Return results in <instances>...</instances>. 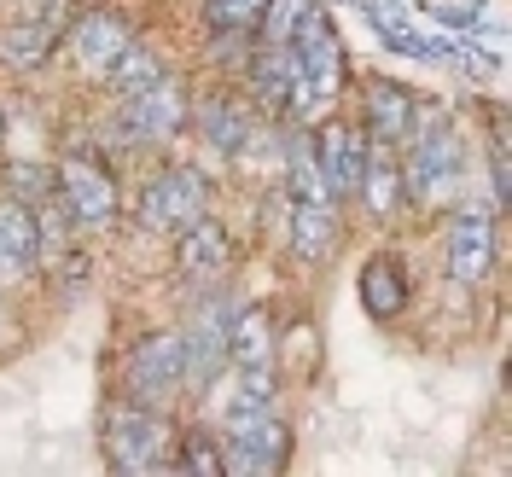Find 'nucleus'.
Here are the masks:
<instances>
[{
    "instance_id": "nucleus-1",
    "label": "nucleus",
    "mask_w": 512,
    "mask_h": 477,
    "mask_svg": "<svg viewBox=\"0 0 512 477\" xmlns=\"http://www.w3.org/2000/svg\"><path fill=\"white\" fill-rule=\"evenodd\" d=\"M408 158H402V192L414 204H437L460 187V134L448 123V111H414V128H408Z\"/></svg>"
},
{
    "instance_id": "nucleus-2",
    "label": "nucleus",
    "mask_w": 512,
    "mask_h": 477,
    "mask_svg": "<svg viewBox=\"0 0 512 477\" xmlns=\"http://www.w3.org/2000/svg\"><path fill=\"white\" fill-rule=\"evenodd\" d=\"M105 454H111V472H158L163 454H169V437H163V419L146 408H111L105 419Z\"/></svg>"
},
{
    "instance_id": "nucleus-3",
    "label": "nucleus",
    "mask_w": 512,
    "mask_h": 477,
    "mask_svg": "<svg viewBox=\"0 0 512 477\" xmlns=\"http://www.w3.org/2000/svg\"><path fill=\"white\" fill-rule=\"evenodd\" d=\"M227 320H233L227 303L192 309L187 332H181V390L198 396V390H210L227 373Z\"/></svg>"
},
{
    "instance_id": "nucleus-4",
    "label": "nucleus",
    "mask_w": 512,
    "mask_h": 477,
    "mask_svg": "<svg viewBox=\"0 0 512 477\" xmlns=\"http://www.w3.org/2000/svg\"><path fill=\"white\" fill-rule=\"evenodd\" d=\"M286 419L274 414H251V419H233L227 425V448H222V466L239 477H268V472H286Z\"/></svg>"
},
{
    "instance_id": "nucleus-5",
    "label": "nucleus",
    "mask_w": 512,
    "mask_h": 477,
    "mask_svg": "<svg viewBox=\"0 0 512 477\" xmlns=\"http://www.w3.org/2000/svg\"><path fill=\"white\" fill-rule=\"evenodd\" d=\"M291 59L303 70V82H309V94L315 99H332L338 94V70H344V53H338V30H332V18L309 6L303 18H297V30H291Z\"/></svg>"
},
{
    "instance_id": "nucleus-6",
    "label": "nucleus",
    "mask_w": 512,
    "mask_h": 477,
    "mask_svg": "<svg viewBox=\"0 0 512 477\" xmlns=\"http://www.w3.org/2000/svg\"><path fill=\"white\" fill-rule=\"evenodd\" d=\"M59 192H64V210H70V222L99 233V227H111L117 216V181H111V169L94 158H70L59 169Z\"/></svg>"
},
{
    "instance_id": "nucleus-7",
    "label": "nucleus",
    "mask_w": 512,
    "mask_h": 477,
    "mask_svg": "<svg viewBox=\"0 0 512 477\" xmlns=\"http://www.w3.org/2000/svg\"><path fill=\"white\" fill-rule=\"evenodd\" d=\"M204 204H210L204 175H198V169H169V175H158V181L146 187V198H140V227L175 233V227H187L192 216H204Z\"/></svg>"
},
{
    "instance_id": "nucleus-8",
    "label": "nucleus",
    "mask_w": 512,
    "mask_h": 477,
    "mask_svg": "<svg viewBox=\"0 0 512 477\" xmlns=\"http://www.w3.org/2000/svg\"><path fill=\"white\" fill-rule=\"evenodd\" d=\"M495 262V216L489 210H460L454 227H448V245H443V268L454 286H478Z\"/></svg>"
},
{
    "instance_id": "nucleus-9",
    "label": "nucleus",
    "mask_w": 512,
    "mask_h": 477,
    "mask_svg": "<svg viewBox=\"0 0 512 477\" xmlns=\"http://www.w3.org/2000/svg\"><path fill=\"white\" fill-rule=\"evenodd\" d=\"M181 123H187V99H181V88L169 76L152 82V88H140V94H128L123 117H117L123 140H169Z\"/></svg>"
},
{
    "instance_id": "nucleus-10",
    "label": "nucleus",
    "mask_w": 512,
    "mask_h": 477,
    "mask_svg": "<svg viewBox=\"0 0 512 477\" xmlns=\"http://www.w3.org/2000/svg\"><path fill=\"white\" fill-rule=\"evenodd\" d=\"M128 390L140 402H163V396L181 390V332H158V338H146L134 350V361H128Z\"/></svg>"
},
{
    "instance_id": "nucleus-11",
    "label": "nucleus",
    "mask_w": 512,
    "mask_h": 477,
    "mask_svg": "<svg viewBox=\"0 0 512 477\" xmlns=\"http://www.w3.org/2000/svg\"><path fill=\"white\" fill-rule=\"evenodd\" d=\"M251 82L256 94L268 99L274 111H315L320 99L309 94V82H303V70L291 59V47H262L251 59Z\"/></svg>"
},
{
    "instance_id": "nucleus-12",
    "label": "nucleus",
    "mask_w": 512,
    "mask_h": 477,
    "mask_svg": "<svg viewBox=\"0 0 512 477\" xmlns=\"http://www.w3.org/2000/svg\"><path fill=\"white\" fill-rule=\"evenodd\" d=\"M361 163H367V146H361V134H355V128L332 123V128H320V134H315V169H320V181H326V192H332V204L355 192Z\"/></svg>"
},
{
    "instance_id": "nucleus-13",
    "label": "nucleus",
    "mask_w": 512,
    "mask_h": 477,
    "mask_svg": "<svg viewBox=\"0 0 512 477\" xmlns=\"http://www.w3.org/2000/svg\"><path fill=\"white\" fill-rule=\"evenodd\" d=\"M128 41H134L128 24H123V18H111V12H82V18L70 24V53H76V64H82L88 76H99V70L117 59Z\"/></svg>"
},
{
    "instance_id": "nucleus-14",
    "label": "nucleus",
    "mask_w": 512,
    "mask_h": 477,
    "mask_svg": "<svg viewBox=\"0 0 512 477\" xmlns=\"http://www.w3.org/2000/svg\"><path fill=\"white\" fill-rule=\"evenodd\" d=\"M35 262H41V245H35V216L6 198L0 204V280H24Z\"/></svg>"
},
{
    "instance_id": "nucleus-15",
    "label": "nucleus",
    "mask_w": 512,
    "mask_h": 477,
    "mask_svg": "<svg viewBox=\"0 0 512 477\" xmlns=\"http://www.w3.org/2000/svg\"><path fill=\"white\" fill-rule=\"evenodd\" d=\"M355 192H361V204L373 210V216H390L396 204H402V169H396V146H367V163H361V181H355Z\"/></svg>"
},
{
    "instance_id": "nucleus-16",
    "label": "nucleus",
    "mask_w": 512,
    "mask_h": 477,
    "mask_svg": "<svg viewBox=\"0 0 512 477\" xmlns=\"http://www.w3.org/2000/svg\"><path fill=\"white\" fill-rule=\"evenodd\" d=\"M274 361H233V384H227V425L274 408Z\"/></svg>"
},
{
    "instance_id": "nucleus-17",
    "label": "nucleus",
    "mask_w": 512,
    "mask_h": 477,
    "mask_svg": "<svg viewBox=\"0 0 512 477\" xmlns=\"http://www.w3.org/2000/svg\"><path fill=\"white\" fill-rule=\"evenodd\" d=\"M414 111L419 105L402 94L396 82H373V88H367V128H373L379 146H402L408 128H414Z\"/></svg>"
},
{
    "instance_id": "nucleus-18",
    "label": "nucleus",
    "mask_w": 512,
    "mask_h": 477,
    "mask_svg": "<svg viewBox=\"0 0 512 477\" xmlns=\"http://www.w3.org/2000/svg\"><path fill=\"white\" fill-rule=\"evenodd\" d=\"M181 233V268H187L192 280H216L227 268V233L210 216H192L187 227H175Z\"/></svg>"
},
{
    "instance_id": "nucleus-19",
    "label": "nucleus",
    "mask_w": 512,
    "mask_h": 477,
    "mask_svg": "<svg viewBox=\"0 0 512 477\" xmlns=\"http://www.w3.org/2000/svg\"><path fill=\"white\" fill-rule=\"evenodd\" d=\"M286 245L297 262H320L332 251V204H315V198H297L291 210V227H286Z\"/></svg>"
},
{
    "instance_id": "nucleus-20",
    "label": "nucleus",
    "mask_w": 512,
    "mask_h": 477,
    "mask_svg": "<svg viewBox=\"0 0 512 477\" xmlns=\"http://www.w3.org/2000/svg\"><path fill=\"white\" fill-rule=\"evenodd\" d=\"M99 82H105L117 99H128V94H140V88H152V82H163V64H158V53H152L146 41H128L123 53L99 70Z\"/></svg>"
},
{
    "instance_id": "nucleus-21",
    "label": "nucleus",
    "mask_w": 512,
    "mask_h": 477,
    "mask_svg": "<svg viewBox=\"0 0 512 477\" xmlns=\"http://www.w3.org/2000/svg\"><path fill=\"white\" fill-rule=\"evenodd\" d=\"M198 128L210 134V146H222L233 158L251 146V117L239 111V99H204V105H198Z\"/></svg>"
},
{
    "instance_id": "nucleus-22",
    "label": "nucleus",
    "mask_w": 512,
    "mask_h": 477,
    "mask_svg": "<svg viewBox=\"0 0 512 477\" xmlns=\"http://www.w3.org/2000/svg\"><path fill=\"white\" fill-rule=\"evenodd\" d=\"M361 303H367V315H402V303H408V286H402V268L396 262H384V256H373L367 268H361Z\"/></svg>"
},
{
    "instance_id": "nucleus-23",
    "label": "nucleus",
    "mask_w": 512,
    "mask_h": 477,
    "mask_svg": "<svg viewBox=\"0 0 512 477\" xmlns=\"http://www.w3.org/2000/svg\"><path fill=\"white\" fill-rule=\"evenodd\" d=\"M233 361H274V326L262 309H245V315L227 320V367Z\"/></svg>"
},
{
    "instance_id": "nucleus-24",
    "label": "nucleus",
    "mask_w": 512,
    "mask_h": 477,
    "mask_svg": "<svg viewBox=\"0 0 512 477\" xmlns=\"http://www.w3.org/2000/svg\"><path fill=\"white\" fill-rule=\"evenodd\" d=\"M315 0H262V12H256V24H262V47H286L291 30H297V18L309 12Z\"/></svg>"
},
{
    "instance_id": "nucleus-25",
    "label": "nucleus",
    "mask_w": 512,
    "mask_h": 477,
    "mask_svg": "<svg viewBox=\"0 0 512 477\" xmlns=\"http://www.w3.org/2000/svg\"><path fill=\"white\" fill-rule=\"evenodd\" d=\"M53 41H59V35L35 18V24H18V30L0 35V53H6V64H41V53H47Z\"/></svg>"
},
{
    "instance_id": "nucleus-26",
    "label": "nucleus",
    "mask_w": 512,
    "mask_h": 477,
    "mask_svg": "<svg viewBox=\"0 0 512 477\" xmlns=\"http://www.w3.org/2000/svg\"><path fill=\"white\" fill-rule=\"evenodd\" d=\"M204 12L222 35H245L256 24V12H262V0H204Z\"/></svg>"
},
{
    "instance_id": "nucleus-27",
    "label": "nucleus",
    "mask_w": 512,
    "mask_h": 477,
    "mask_svg": "<svg viewBox=\"0 0 512 477\" xmlns=\"http://www.w3.org/2000/svg\"><path fill=\"white\" fill-rule=\"evenodd\" d=\"M181 472H198V477L227 472V466H222V448L210 443V437H187V443H181Z\"/></svg>"
},
{
    "instance_id": "nucleus-28",
    "label": "nucleus",
    "mask_w": 512,
    "mask_h": 477,
    "mask_svg": "<svg viewBox=\"0 0 512 477\" xmlns=\"http://www.w3.org/2000/svg\"><path fill=\"white\" fill-rule=\"evenodd\" d=\"M0 140H6V123H0Z\"/></svg>"
}]
</instances>
